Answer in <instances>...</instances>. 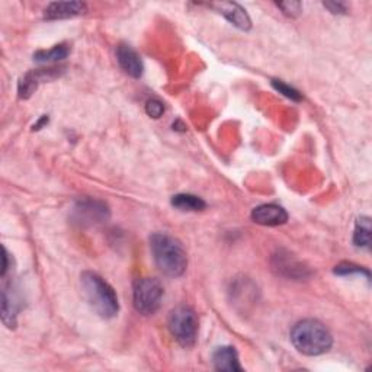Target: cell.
Returning <instances> with one entry per match:
<instances>
[{
    "mask_svg": "<svg viewBox=\"0 0 372 372\" xmlns=\"http://www.w3.org/2000/svg\"><path fill=\"white\" fill-rule=\"evenodd\" d=\"M278 263L275 265V269H278L279 274L287 275L291 278H304V268L301 267V263H297L291 260V256H275Z\"/></svg>",
    "mask_w": 372,
    "mask_h": 372,
    "instance_id": "17",
    "label": "cell"
},
{
    "mask_svg": "<svg viewBox=\"0 0 372 372\" xmlns=\"http://www.w3.org/2000/svg\"><path fill=\"white\" fill-rule=\"evenodd\" d=\"M45 124H48V117L44 115V117L38 121V124H35V126H34V130H41V127H44Z\"/></svg>",
    "mask_w": 372,
    "mask_h": 372,
    "instance_id": "23",
    "label": "cell"
},
{
    "mask_svg": "<svg viewBox=\"0 0 372 372\" xmlns=\"http://www.w3.org/2000/svg\"><path fill=\"white\" fill-rule=\"evenodd\" d=\"M353 243L361 249H369L371 247V218L361 217L357 221L355 232H353Z\"/></svg>",
    "mask_w": 372,
    "mask_h": 372,
    "instance_id": "16",
    "label": "cell"
},
{
    "mask_svg": "<svg viewBox=\"0 0 372 372\" xmlns=\"http://www.w3.org/2000/svg\"><path fill=\"white\" fill-rule=\"evenodd\" d=\"M117 60L119 67L128 76L138 79L143 75V60L138 56V52L128 44H119L117 48Z\"/></svg>",
    "mask_w": 372,
    "mask_h": 372,
    "instance_id": "7",
    "label": "cell"
},
{
    "mask_svg": "<svg viewBox=\"0 0 372 372\" xmlns=\"http://www.w3.org/2000/svg\"><path fill=\"white\" fill-rule=\"evenodd\" d=\"M252 220L256 224L275 227L288 221L287 211L276 204H263L252 211Z\"/></svg>",
    "mask_w": 372,
    "mask_h": 372,
    "instance_id": "8",
    "label": "cell"
},
{
    "mask_svg": "<svg viewBox=\"0 0 372 372\" xmlns=\"http://www.w3.org/2000/svg\"><path fill=\"white\" fill-rule=\"evenodd\" d=\"M146 112L149 117H151L154 119L161 118L165 112V105L162 101H158V99H150L146 103Z\"/></svg>",
    "mask_w": 372,
    "mask_h": 372,
    "instance_id": "20",
    "label": "cell"
},
{
    "mask_svg": "<svg viewBox=\"0 0 372 372\" xmlns=\"http://www.w3.org/2000/svg\"><path fill=\"white\" fill-rule=\"evenodd\" d=\"M334 274L341 275V276L364 274L366 278H369V272L366 269H364L362 267H358V265H355V263H349V262H343V263L338 265V267L334 268Z\"/></svg>",
    "mask_w": 372,
    "mask_h": 372,
    "instance_id": "18",
    "label": "cell"
},
{
    "mask_svg": "<svg viewBox=\"0 0 372 372\" xmlns=\"http://www.w3.org/2000/svg\"><path fill=\"white\" fill-rule=\"evenodd\" d=\"M214 8H217V10L225 16L227 20L232 22L235 27H237L241 31H249L252 28V21L247 12L237 3H217V5H212Z\"/></svg>",
    "mask_w": 372,
    "mask_h": 372,
    "instance_id": "12",
    "label": "cell"
},
{
    "mask_svg": "<svg viewBox=\"0 0 372 372\" xmlns=\"http://www.w3.org/2000/svg\"><path fill=\"white\" fill-rule=\"evenodd\" d=\"M272 86L275 87V89L279 94H282L283 96H287V98H290L292 101H297L298 102V101L303 99V96H301V94L297 89H294V87L288 86L287 83H283L282 80H272Z\"/></svg>",
    "mask_w": 372,
    "mask_h": 372,
    "instance_id": "19",
    "label": "cell"
},
{
    "mask_svg": "<svg viewBox=\"0 0 372 372\" xmlns=\"http://www.w3.org/2000/svg\"><path fill=\"white\" fill-rule=\"evenodd\" d=\"M212 364H214L217 371H227V372L243 371V366L240 365L239 361V353L233 346L218 348L214 352V355H212Z\"/></svg>",
    "mask_w": 372,
    "mask_h": 372,
    "instance_id": "13",
    "label": "cell"
},
{
    "mask_svg": "<svg viewBox=\"0 0 372 372\" xmlns=\"http://www.w3.org/2000/svg\"><path fill=\"white\" fill-rule=\"evenodd\" d=\"M325 6L332 12V13H345L346 12V5L339 2V3H336V2H329V3H325Z\"/></svg>",
    "mask_w": 372,
    "mask_h": 372,
    "instance_id": "22",
    "label": "cell"
},
{
    "mask_svg": "<svg viewBox=\"0 0 372 372\" xmlns=\"http://www.w3.org/2000/svg\"><path fill=\"white\" fill-rule=\"evenodd\" d=\"M86 5L82 2H54L50 3L44 10V17L47 21L68 20L86 12Z\"/></svg>",
    "mask_w": 372,
    "mask_h": 372,
    "instance_id": "10",
    "label": "cell"
},
{
    "mask_svg": "<svg viewBox=\"0 0 372 372\" xmlns=\"http://www.w3.org/2000/svg\"><path fill=\"white\" fill-rule=\"evenodd\" d=\"M21 303L22 301L13 290L12 283L5 285L2 291V322L6 325V327L13 329L16 326L17 313L22 308Z\"/></svg>",
    "mask_w": 372,
    "mask_h": 372,
    "instance_id": "9",
    "label": "cell"
},
{
    "mask_svg": "<svg viewBox=\"0 0 372 372\" xmlns=\"http://www.w3.org/2000/svg\"><path fill=\"white\" fill-rule=\"evenodd\" d=\"M163 287L154 278H141L134 283L133 301L135 310L143 315H153L162 306Z\"/></svg>",
    "mask_w": 372,
    "mask_h": 372,
    "instance_id": "5",
    "label": "cell"
},
{
    "mask_svg": "<svg viewBox=\"0 0 372 372\" xmlns=\"http://www.w3.org/2000/svg\"><path fill=\"white\" fill-rule=\"evenodd\" d=\"M68 54H70L68 45L67 44H59L56 47H52L51 50L37 51L34 54V60L37 61V63H41V64L57 63V61H61V60L67 59Z\"/></svg>",
    "mask_w": 372,
    "mask_h": 372,
    "instance_id": "14",
    "label": "cell"
},
{
    "mask_svg": "<svg viewBox=\"0 0 372 372\" xmlns=\"http://www.w3.org/2000/svg\"><path fill=\"white\" fill-rule=\"evenodd\" d=\"M57 68H47V70H34L31 73H27L17 84V94L21 99H28L40 84V82L47 80L50 77L57 76Z\"/></svg>",
    "mask_w": 372,
    "mask_h": 372,
    "instance_id": "11",
    "label": "cell"
},
{
    "mask_svg": "<svg viewBox=\"0 0 372 372\" xmlns=\"http://www.w3.org/2000/svg\"><path fill=\"white\" fill-rule=\"evenodd\" d=\"M150 249L156 267L163 275L179 278L188 268V256L182 243L166 233H154L150 237Z\"/></svg>",
    "mask_w": 372,
    "mask_h": 372,
    "instance_id": "1",
    "label": "cell"
},
{
    "mask_svg": "<svg viewBox=\"0 0 372 372\" xmlns=\"http://www.w3.org/2000/svg\"><path fill=\"white\" fill-rule=\"evenodd\" d=\"M290 336L294 348L307 357L323 355L333 345L329 329L322 322L313 320V318L295 323Z\"/></svg>",
    "mask_w": 372,
    "mask_h": 372,
    "instance_id": "3",
    "label": "cell"
},
{
    "mask_svg": "<svg viewBox=\"0 0 372 372\" xmlns=\"http://www.w3.org/2000/svg\"><path fill=\"white\" fill-rule=\"evenodd\" d=\"M169 330L174 341L184 348H191L198 338V317L188 306H178L169 314Z\"/></svg>",
    "mask_w": 372,
    "mask_h": 372,
    "instance_id": "4",
    "label": "cell"
},
{
    "mask_svg": "<svg viewBox=\"0 0 372 372\" xmlns=\"http://www.w3.org/2000/svg\"><path fill=\"white\" fill-rule=\"evenodd\" d=\"M278 8L282 9V12L285 15L294 17L301 13V8H303V5H301L299 2H282V3H278Z\"/></svg>",
    "mask_w": 372,
    "mask_h": 372,
    "instance_id": "21",
    "label": "cell"
},
{
    "mask_svg": "<svg viewBox=\"0 0 372 372\" xmlns=\"http://www.w3.org/2000/svg\"><path fill=\"white\" fill-rule=\"evenodd\" d=\"M110 216V207L103 201L83 198L75 204L72 214H70V220L79 227H92L108 221Z\"/></svg>",
    "mask_w": 372,
    "mask_h": 372,
    "instance_id": "6",
    "label": "cell"
},
{
    "mask_svg": "<svg viewBox=\"0 0 372 372\" xmlns=\"http://www.w3.org/2000/svg\"><path fill=\"white\" fill-rule=\"evenodd\" d=\"M172 205L181 211H202L207 204L200 197H195L191 193H179L172 198Z\"/></svg>",
    "mask_w": 372,
    "mask_h": 372,
    "instance_id": "15",
    "label": "cell"
},
{
    "mask_svg": "<svg viewBox=\"0 0 372 372\" xmlns=\"http://www.w3.org/2000/svg\"><path fill=\"white\" fill-rule=\"evenodd\" d=\"M82 295L99 317L114 318L119 311L118 297L114 288L102 276L95 272H83L80 275Z\"/></svg>",
    "mask_w": 372,
    "mask_h": 372,
    "instance_id": "2",
    "label": "cell"
}]
</instances>
